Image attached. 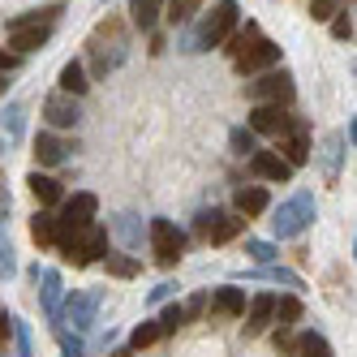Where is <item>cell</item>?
I'll list each match as a JSON object with an SVG mask.
<instances>
[{"label":"cell","mask_w":357,"mask_h":357,"mask_svg":"<svg viewBox=\"0 0 357 357\" xmlns=\"http://www.w3.org/2000/svg\"><path fill=\"white\" fill-rule=\"evenodd\" d=\"M95 211H99V198L95 194H73L65 202V220H56V224H65V228H86V224H95Z\"/></svg>","instance_id":"obj_13"},{"label":"cell","mask_w":357,"mask_h":357,"mask_svg":"<svg viewBox=\"0 0 357 357\" xmlns=\"http://www.w3.org/2000/svg\"><path fill=\"white\" fill-rule=\"evenodd\" d=\"M211 310H215V314H245V293H241V289H233V284L215 289Z\"/></svg>","instance_id":"obj_27"},{"label":"cell","mask_w":357,"mask_h":357,"mask_svg":"<svg viewBox=\"0 0 357 357\" xmlns=\"http://www.w3.org/2000/svg\"><path fill=\"white\" fill-rule=\"evenodd\" d=\"M155 340H164V331H160V323H155V319H146V323H138V327H134L130 349H146V344H155Z\"/></svg>","instance_id":"obj_35"},{"label":"cell","mask_w":357,"mask_h":357,"mask_svg":"<svg viewBox=\"0 0 357 357\" xmlns=\"http://www.w3.org/2000/svg\"><path fill=\"white\" fill-rule=\"evenodd\" d=\"M56 336H61V353L65 357H86V344L78 331H69V327H56Z\"/></svg>","instance_id":"obj_38"},{"label":"cell","mask_w":357,"mask_h":357,"mask_svg":"<svg viewBox=\"0 0 357 357\" xmlns=\"http://www.w3.org/2000/svg\"><path fill=\"white\" fill-rule=\"evenodd\" d=\"M69 151H73V142H65V138H56V134H39V138H35V160L47 164V168L65 164Z\"/></svg>","instance_id":"obj_16"},{"label":"cell","mask_w":357,"mask_h":357,"mask_svg":"<svg viewBox=\"0 0 357 357\" xmlns=\"http://www.w3.org/2000/svg\"><path fill=\"white\" fill-rule=\"evenodd\" d=\"M104 5H108V0H104Z\"/></svg>","instance_id":"obj_48"},{"label":"cell","mask_w":357,"mask_h":357,"mask_svg":"<svg viewBox=\"0 0 357 357\" xmlns=\"http://www.w3.org/2000/svg\"><path fill=\"white\" fill-rule=\"evenodd\" d=\"M31 237L39 245H56V215L52 211H35L31 215Z\"/></svg>","instance_id":"obj_29"},{"label":"cell","mask_w":357,"mask_h":357,"mask_svg":"<svg viewBox=\"0 0 357 357\" xmlns=\"http://www.w3.org/2000/svg\"><path fill=\"white\" fill-rule=\"evenodd\" d=\"M233 207H237V215H263L267 207H271V198H267V190L263 185H241L237 194H233Z\"/></svg>","instance_id":"obj_19"},{"label":"cell","mask_w":357,"mask_h":357,"mask_svg":"<svg viewBox=\"0 0 357 357\" xmlns=\"http://www.w3.org/2000/svg\"><path fill=\"white\" fill-rule=\"evenodd\" d=\"M202 0H164V17L172 22V26H185V22L198 13Z\"/></svg>","instance_id":"obj_31"},{"label":"cell","mask_w":357,"mask_h":357,"mask_svg":"<svg viewBox=\"0 0 357 357\" xmlns=\"http://www.w3.org/2000/svg\"><path fill=\"white\" fill-rule=\"evenodd\" d=\"M17 271V259H13V245H9V237L0 233V280H9Z\"/></svg>","instance_id":"obj_40"},{"label":"cell","mask_w":357,"mask_h":357,"mask_svg":"<svg viewBox=\"0 0 357 357\" xmlns=\"http://www.w3.org/2000/svg\"><path fill=\"white\" fill-rule=\"evenodd\" d=\"M13 69H22V56H17V52H5V47H0V73H13Z\"/></svg>","instance_id":"obj_44"},{"label":"cell","mask_w":357,"mask_h":357,"mask_svg":"<svg viewBox=\"0 0 357 357\" xmlns=\"http://www.w3.org/2000/svg\"><path fill=\"white\" fill-rule=\"evenodd\" d=\"M202 305H207V297H202V293H198V297H190V305H185V319H190V314H202Z\"/></svg>","instance_id":"obj_45"},{"label":"cell","mask_w":357,"mask_h":357,"mask_svg":"<svg viewBox=\"0 0 357 357\" xmlns=\"http://www.w3.org/2000/svg\"><path fill=\"white\" fill-rule=\"evenodd\" d=\"M293 125H297V116L284 104H254V112H250V134L280 138V134H289Z\"/></svg>","instance_id":"obj_8"},{"label":"cell","mask_w":357,"mask_h":357,"mask_svg":"<svg viewBox=\"0 0 357 357\" xmlns=\"http://www.w3.org/2000/svg\"><path fill=\"white\" fill-rule=\"evenodd\" d=\"M293 95H297V86H293V73L289 69H267V73H254V78L245 82V99L250 104H293Z\"/></svg>","instance_id":"obj_4"},{"label":"cell","mask_w":357,"mask_h":357,"mask_svg":"<svg viewBox=\"0 0 357 357\" xmlns=\"http://www.w3.org/2000/svg\"><path fill=\"white\" fill-rule=\"evenodd\" d=\"M52 39V26H26V31H9V47L17 56H26V52H39V47Z\"/></svg>","instance_id":"obj_20"},{"label":"cell","mask_w":357,"mask_h":357,"mask_svg":"<svg viewBox=\"0 0 357 357\" xmlns=\"http://www.w3.org/2000/svg\"><path fill=\"white\" fill-rule=\"evenodd\" d=\"M164 13V0H130V22L138 31H151Z\"/></svg>","instance_id":"obj_25"},{"label":"cell","mask_w":357,"mask_h":357,"mask_svg":"<svg viewBox=\"0 0 357 357\" xmlns=\"http://www.w3.org/2000/svg\"><path fill=\"white\" fill-rule=\"evenodd\" d=\"M241 228H245V220H241V215H228V211H220V207L198 211V220H194V233H198L202 241H211V245L233 241Z\"/></svg>","instance_id":"obj_6"},{"label":"cell","mask_w":357,"mask_h":357,"mask_svg":"<svg viewBox=\"0 0 357 357\" xmlns=\"http://www.w3.org/2000/svg\"><path fill=\"white\" fill-rule=\"evenodd\" d=\"M9 91V73H0V95H5Z\"/></svg>","instance_id":"obj_46"},{"label":"cell","mask_w":357,"mask_h":357,"mask_svg":"<svg viewBox=\"0 0 357 357\" xmlns=\"http://www.w3.org/2000/svg\"><path fill=\"white\" fill-rule=\"evenodd\" d=\"M319 160H323V176H327V181H336V176H340V160H344V134H327Z\"/></svg>","instance_id":"obj_22"},{"label":"cell","mask_w":357,"mask_h":357,"mask_svg":"<svg viewBox=\"0 0 357 357\" xmlns=\"http://www.w3.org/2000/svg\"><path fill=\"white\" fill-rule=\"evenodd\" d=\"M95 310H99V293L95 289L91 293H69V297H61V310H56L52 323L73 327V331H86L95 323Z\"/></svg>","instance_id":"obj_7"},{"label":"cell","mask_w":357,"mask_h":357,"mask_svg":"<svg viewBox=\"0 0 357 357\" xmlns=\"http://www.w3.org/2000/svg\"><path fill=\"white\" fill-rule=\"evenodd\" d=\"M237 65V73L241 78H254V73H267V69H275L280 65V43H271V39H259L250 47V52L241 56V61H233Z\"/></svg>","instance_id":"obj_10"},{"label":"cell","mask_w":357,"mask_h":357,"mask_svg":"<svg viewBox=\"0 0 357 357\" xmlns=\"http://www.w3.org/2000/svg\"><path fill=\"white\" fill-rule=\"evenodd\" d=\"M0 125H5L9 138H22V130H26V108H22V104H9L5 112H0Z\"/></svg>","instance_id":"obj_34"},{"label":"cell","mask_w":357,"mask_h":357,"mask_svg":"<svg viewBox=\"0 0 357 357\" xmlns=\"http://www.w3.org/2000/svg\"><path fill=\"white\" fill-rule=\"evenodd\" d=\"M56 245L65 250V259L73 267H91L95 259H104V254H108V233L99 224H86V228L56 224Z\"/></svg>","instance_id":"obj_1"},{"label":"cell","mask_w":357,"mask_h":357,"mask_svg":"<svg viewBox=\"0 0 357 357\" xmlns=\"http://www.w3.org/2000/svg\"><path fill=\"white\" fill-rule=\"evenodd\" d=\"M275 155L284 160L289 168H301L305 160H310V138H305V125H301V121L293 125L289 134H280V138H275Z\"/></svg>","instance_id":"obj_11"},{"label":"cell","mask_w":357,"mask_h":357,"mask_svg":"<svg viewBox=\"0 0 357 357\" xmlns=\"http://www.w3.org/2000/svg\"><path fill=\"white\" fill-rule=\"evenodd\" d=\"M138 259H130V254H108V275H116V280H130V275H138Z\"/></svg>","instance_id":"obj_36"},{"label":"cell","mask_w":357,"mask_h":357,"mask_svg":"<svg viewBox=\"0 0 357 357\" xmlns=\"http://www.w3.org/2000/svg\"><path fill=\"white\" fill-rule=\"evenodd\" d=\"M146 241H151V254H155L160 267H176L185 254V233L176 228L172 220H151L146 224Z\"/></svg>","instance_id":"obj_5"},{"label":"cell","mask_w":357,"mask_h":357,"mask_svg":"<svg viewBox=\"0 0 357 357\" xmlns=\"http://www.w3.org/2000/svg\"><path fill=\"white\" fill-rule=\"evenodd\" d=\"M39 301H43V314L47 319H56V310H61V297H65V280H61V271H52L47 267L43 275H39Z\"/></svg>","instance_id":"obj_18"},{"label":"cell","mask_w":357,"mask_h":357,"mask_svg":"<svg viewBox=\"0 0 357 357\" xmlns=\"http://www.w3.org/2000/svg\"><path fill=\"white\" fill-rule=\"evenodd\" d=\"M271 305H275L271 293H259V297L245 301V336H263L271 327Z\"/></svg>","instance_id":"obj_14"},{"label":"cell","mask_w":357,"mask_h":357,"mask_svg":"<svg viewBox=\"0 0 357 357\" xmlns=\"http://www.w3.org/2000/svg\"><path fill=\"white\" fill-rule=\"evenodd\" d=\"M293 357H336V349H331V340L319 336V331H305V336L293 340Z\"/></svg>","instance_id":"obj_23"},{"label":"cell","mask_w":357,"mask_h":357,"mask_svg":"<svg viewBox=\"0 0 357 357\" xmlns=\"http://www.w3.org/2000/svg\"><path fill=\"white\" fill-rule=\"evenodd\" d=\"M228 146H233V155H241V160H250L254 151H259V134H250L245 125H237L233 134H228Z\"/></svg>","instance_id":"obj_32"},{"label":"cell","mask_w":357,"mask_h":357,"mask_svg":"<svg viewBox=\"0 0 357 357\" xmlns=\"http://www.w3.org/2000/svg\"><path fill=\"white\" fill-rule=\"evenodd\" d=\"M172 293H176V284H172V280H164V284L151 289V297H146V301H151V305H160V301H168Z\"/></svg>","instance_id":"obj_43"},{"label":"cell","mask_w":357,"mask_h":357,"mask_svg":"<svg viewBox=\"0 0 357 357\" xmlns=\"http://www.w3.org/2000/svg\"><path fill=\"white\" fill-rule=\"evenodd\" d=\"M245 254H250V259L259 263V267H271V263L280 259V250H275V241H259V237H250V241H245Z\"/></svg>","instance_id":"obj_33"},{"label":"cell","mask_w":357,"mask_h":357,"mask_svg":"<svg viewBox=\"0 0 357 357\" xmlns=\"http://www.w3.org/2000/svg\"><path fill=\"white\" fill-rule=\"evenodd\" d=\"M86 91H91V82H86V69H82V61H69V65L61 69V95L82 99Z\"/></svg>","instance_id":"obj_24"},{"label":"cell","mask_w":357,"mask_h":357,"mask_svg":"<svg viewBox=\"0 0 357 357\" xmlns=\"http://www.w3.org/2000/svg\"><path fill=\"white\" fill-rule=\"evenodd\" d=\"M331 35H336L340 43L353 39V13H349V9H336V13H331Z\"/></svg>","instance_id":"obj_39"},{"label":"cell","mask_w":357,"mask_h":357,"mask_svg":"<svg viewBox=\"0 0 357 357\" xmlns=\"http://www.w3.org/2000/svg\"><path fill=\"white\" fill-rule=\"evenodd\" d=\"M43 121L52 125V130H73V125L82 121V104H78L73 95H61V91H56V95L43 99Z\"/></svg>","instance_id":"obj_9"},{"label":"cell","mask_w":357,"mask_h":357,"mask_svg":"<svg viewBox=\"0 0 357 357\" xmlns=\"http://www.w3.org/2000/svg\"><path fill=\"white\" fill-rule=\"evenodd\" d=\"M155 323H160V331H164V336H172L176 327H185V305H176V301H172V305H168V310H164Z\"/></svg>","instance_id":"obj_37"},{"label":"cell","mask_w":357,"mask_h":357,"mask_svg":"<svg viewBox=\"0 0 357 357\" xmlns=\"http://www.w3.org/2000/svg\"><path fill=\"white\" fill-rule=\"evenodd\" d=\"M314 194L310 190H301V194H293L289 202H280L275 207V220H271V233L284 241V237H297V233H305V228L314 224Z\"/></svg>","instance_id":"obj_3"},{"label":"cell","mask_w":357,"mask_h":357,"mask_svg":"<svg viewBox=\"0 0 357 357\" xmlns=\"http://www.w3.org/2000/svg\"><path fill=\"white\" fill-rule=\"evenodd\" d=\"M13 344H17V357H35L31 353V331H26V323H17V319H13Z\"/></svg>","instance_id":"obj_41"},{"label":"cell","mask_w":357,"mask_h":357,"mask_svg":"<svg viewBox=\"0 0 357 357\" xmlns=\"http://www.w3.org/2000/svg\"><path fill=\"white\" fill-rule=\"evenodd\" d=\"M61 5H43V9H26V13H17L5 22V31H26V26H56L61 22Z\"/></svg>","instance_id":"obj_17"},{"label":"cell","mask_w":357,"mask_h":357,"mask_svg":"<svg viewBox=\"0 0 357 357\" xmlns=\"http://www.w3.org/2000/svg\"><path fill=\"white\" fill-rule=\"evenodd\" d=\"M241 280H271V284H284V289H301V275L289 267H263V271H245Z\"/></svg>","instance_id":"obj_30"},{"label":"cell","mask_w":357,"mask_h":357,"mask_svg":"<svg viewBox=\"0 0 357 357\" xmlns=\"http://www.w3.org/2000/svg\"><path fill=\"white\" fill-rule=\"evenodd\" d=\"M297 319H301V301H297V297H275V305H271V323H275V331H289Z\"/></svg>","instance_id":"obj_28"},{"label":"cell","mask_w":357,"mask_h":357,"mask_svg":"<svg viewBox=\"0 0 357 357\" xmlns=\"http://www.w3.org/2000/svg\"><path fill=\"white\" fill-rule=\"evenodd\" d=\"M336 5H340V0H310V17L314 22H327L331 13H336Z\"/></svg>","instance_id":"obj_42"},{"label":"cell","mask_w":357,"mask_h":357,"mask_svg":"<svg viewBox=\"0 0 357 357\" xmlns=\"http://www.w3.org/2000/svg\"><path fill=\"white\" fill-rule=\"evenodd\" d=\"M237 0H215V9L202 17V26L185 39V52H211V47H220L228 35L237 31Z\"/></svg>","instance_id":"obj_2"},{"label":"cell","mask_w":357,"mask_h":357,"mask_svg":"<svg viewBox=\"0 0 357 357\" xmlns=\"http://www.w3.org/2000/svg\"><path fill=\"white\" fill-rule=\"evenodd\" d=\"M26 185H31V194L39 198V207H52V202H61V181H56V176L31 172V176H26Z\"/></svg>","instance_id":"obj_26"},{"label":"cell","mask_w":357,"mask_h":357,"mask_svg":"<svg viewBox=\"0 0 357 357\" xmlns=\"http://www.w3.org/2000/svg\"><path fill=\"white\" fill-rule=\"evenodd\" d=\"M112 357H134V349H116V353H112Z\"/></svg>","instance_id":"obj_47"},{"label":"cell","mask_w":357,"mask_h":357,"mask_svg":"<svg viewBox=\"0 0 357 357\" xmlns=\"http://www.w3.org/2000/svg\"><path fill=\"white\" fill-rule=\"evenodd\" d=\"M112 237H116L125 250H142V241H146V224H142L134 211H121V215L112 220Z\"/></svg>","instance_id":"obj_15"},{"label":"cell","mask_w":357,"mask_h":357,"mask_svg":"<svg viewBox=\"0 0 357 357\" xmlns=\"http://www.w3.org/2000/svg\"><path fill=\"white\" fill-rule=\"evenodd\" d=\"M250 172H254V176H263V181H280V185H284L289 176H293V168L280 160L275 151H254V155H250Z\"/></svg>","instance_id":"obj_12"},{"label":"cell","mask_w":357,"mask_h":357,"mask_svg":"<svg viewBox=\"0 0 357 357\" xmlns=\"http://www.w3.org/2000/svg\"><path fill=\"white\" fill-rule=\"evenodd\" d=\"M259 39H263V35H259V22H245V26H237L233 35H228V39H224V43H228V47H224V52H228V56H233V61H241V56H245V52H250V47H254V43H259Z\"/></svg>","instance_id":"obj_21"}]
</instances>
